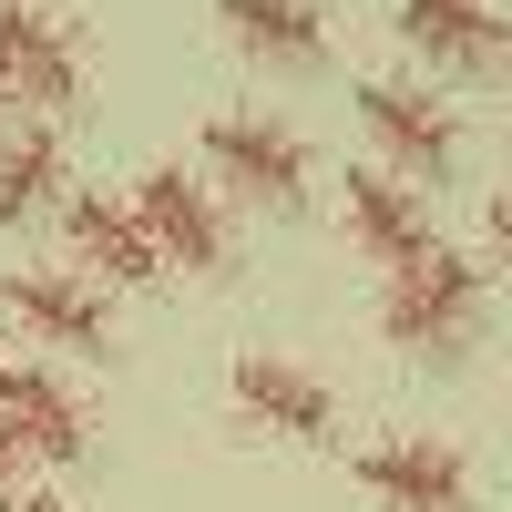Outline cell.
Here are the masks:
<instances>
[{"mask_svg":"<svg viewBox=\"0 0 512 512\" xmlns=\"http://www.w3.org/2000/svg\"><path fill=\"white\" fill-rule=\"evenodd\" d=\"M0 420H11L21 461H82V451H93V420H82V400L62 390L52 369H31V359L0 369Z\"/></svg>","mask_w":512,"mask_h":512,"instance_id":"4fadbf2b","label":"cell"},{"mask_svg":"<svg viewBox=\"0 0 512 512\" xmlns=\"http://www.w3.org/2000/svg\"><path fill=\"white\" fill-rule=\"evenodd\" d=\"M226 400L246 431H277V441H338V390L308 369V359H287V349H236L226 359Z\"/></svg>","mask_w":512,"mask_h":512,"instance_id":"8992f818","label":"cell"},{"mask_svg":"<svg viewBox=\"0 0 512 512\" xmlns=\"http://www.w3.org/2000/svg\"><path fill=\"white\" fill-rule=\"evenodd\" d=\"M390 31L431 72H461V82H492L502 52H512V21L492 11V0H390Z\"/></svg>","mask_w":512,"mask_h":512,"instance_id":"9c48e42d","label":"cell"},{"mask_svg":"<svg viewBox=\"0 0 512 512\" xmlns=\"http://www.w3.org/2000/svg\"><path fill=\"white\" fill-rule=\"evenodd\" d=\"M82 82H93V52H82L72 11L52 0H0V103H31L41 123L82 103Z\"/></svg>","mask_w":512,"mask_h":512,"instance_id":"5b68a950","label":"cell"},{"mask_svg":"<svg viewBox=\"0 0 512 512\" xmlns=\"http://www.w3.org/2000/svg\"><path fill=\"white\" fill-rule=\"evenodd\" d=\"M359 123H369V144H379V175H400V185H451V164H461V113L431 93V82H400V72H379L359 82Z\"/></svg>","mask_w":512,"mask_h":512,"instance_id":"277c9868","label":"cell"},{"mask_svg":"<svg viewBox=\"0 0 512 512\" xmlns=\"http://www.w3.org/2000/svg\"><path fill=\"white\" fill-rule=\"evenodd\" d=\"M62 226H72V277H93L103 297H113V287H154V277H164V267H154V246H144V226H134V205H123V195H103V185L62 195Z\"/></svg>","mask_w":512,"mask_h":512,"instance_id":"30bf717a","label":"cell"},{"mask_svg":"<svg viewBox=\"0 0 512 512\" xmlns=\"http://www.w3.org/2000/svg\"><path fill=\"white\" fill-rule=\"evenodd\" d=\"M195 164H205V175H216L226 195L267 205V216L308 205V185H318V154H308V134H297V123H277V113H256V103H226V113H205V134H195Z\"/></svg>","mask_w":512,"mask_h":512,"instance_id":"7a4b0ae2","label":"cell"},{"mask_svg":"<svg viewBox=\"0 0 512 512\" xmlns=\"http://www.w3.org/2000/svg\"><path fill=\"white\" fill-rule=\"evenodd\" d=\"M482 308H492V277L472 246H410L400 267H379V338L400 359H431V369H461L482 338Z\"/></svg>","mask_w":512,"mask_h":512,"instance_id":"6da1fadb","label":"cell"},{"mask_svg":"<svg viewBox=\"0 0 512 512\" xmlns=\"http://www.w3.org/2000/svg\"><path fill=\"white\" fill-rule=\"evenodd\" d=\"M216 31L267 72H328V11L318 0H216Z\"/></svg>","mask_w":512,"mask_h":512,"instance_id":"7c38bea8","label":"cell"},{"mask_svg":"<svg viewBox=\"0 0 512 512\" xmlns=\"http://www.w3.org/2000/svg\"><path fill=\"white\" fill-rule=\"evenodd\" d=\"M338 226H349V246L369 256V267H400L410 246H431V195L379 175V164H349V185H338Z\"/></svg>","mask_w":512,"mask_h":512,"instance_id":"8fae6325","label":"cell"},{"mask_svg":"<svg viewBox=\"0 0 512 512\" xmlns=\"http://www.w3.org/2000/svg\"><path fill=\"white\" fill-rule=\"evenodd\" d=\"M0 308H11L41 349H72V359H113V297L72 267H0Z\"/></svg>","mask_w":512,"mask_h":512,"instance_id":"52a82bcc","label":"cell"},{"mask_svg":"<svg viewBox=\"0 0 512 512\" xmlns=\"http://www.w3.org/2000/svg\"><path fill=\"white\" fill-rule=\"evenodd\" d=\"M21 492V441H11V420H0V502Z\"/></svg>","mask_w":512,"mask_h":512,"instance_id":"9a60e30c","label":"cell"},{"mask_svg":"<svg viewBox=\"0 0 512 512\" xmlns=\"http://www.w3.org/2000/svg\"><path fill=\"white\" fill-rule=\"evenodd\" d=\"M349 482L390 512H472V461L431 431H390V441L349 451Z\"/></svg>","mask_w":512,"mask_h":512,"instance_id":"ba28073f","label":"cell"},{"mask_svg":"<svg viewBox=\"0 0 512 512\" xmlns=\"http://www.w3.org/2000/svg\"><path fill=\"white\" fill-rule=\"evenodd\" d=\"M72 185V154H62V123H21V134H0V226L41 216V205H62Z\"/></svg>","mask_w":512,"mask_h":512,"instance_id":"5bb4252c","label":"cell"},{"mask_svg":"<svg viewBox=\"0 0 512 512\" xmlns=\"http://www.w3.org/2000/svg\"><path fill=\"white\" fill-rule=\"evenodd\" d=\"M0 369H11V349H0Z\"/></svg>","mask_w":512,"mask_h":512,"instance_id":"e0dca14e","label":"cell"},{"mask_svg":"<svg viewBox=\"0 0 512 512\" xmlns=\"http://www.w3.org/2000/svg\"><path fill=\"white\" fill-rule=\"evenodd\" d=\"M0 512H72V502H62V492H11Z\"/></svg>","mask_w":512,"mask_h":512,"instance_id":"2e32d148","label":"cell"},{"mask_svg":"<svg viewBox=\"0 0 512 512\" xmlns=\"http://www.w3.org/2000/svg\"><path fill=\"white\" fill-rule=\"evenodd\" d=\"M123 205H134V226L154 246V267H185V277H226L236 267V226L205 175H185V164H144L134 185H123Z\"/></svg>","mask_w":512,"mask_h":512,"instance_id":"3957f363","label":"cell"}]
</instances>
